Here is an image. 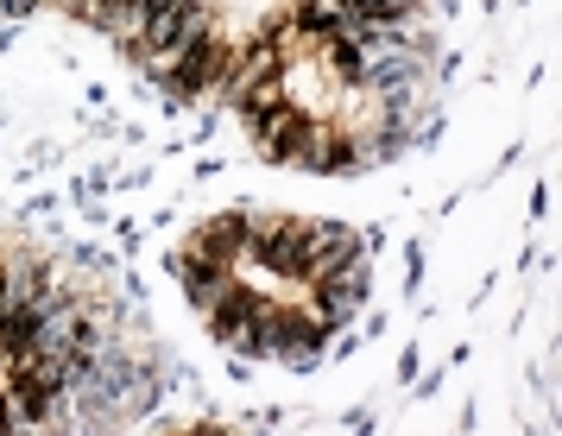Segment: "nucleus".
Returning a JSON list of instances; mask_svg holds the SVG:
<instances>
[{
	"instance_id": "nucleus-1",
	"label": "nucleus",
	"mask_w": 562,
	"mask_h": 436,
	"mask_svg": "<svg viewBox=\"0 0 562 436\" xmlns=\"http://www.w3.org/2000/svg\"><path fill=\"white\" fill-rule=\"evenodd\" d=\"M360 254V241L348 228H335V222H310V284H323L335 266H348Z\"/></svg>"
},
{
	"instance_id": "nucleus-2",
	"label": "nucleus",
	"mask_w": 562,
	"mask_h": 436,
	"mask_svg": "<svg viewBox=\"0 0 562 436\" xmlns=\"http://www.w3.org/2000/svg\"><path fill=\"white\" fill-rule=\"evenodd\" d=\"M247 127H254V139H259V153H266V158H284L291 133L304 127V114H297L291 102H279V108H259V114H247Z\"/></svg>"
},
{
	"instance_id": "nucleus-3",
	"label": "nucleus",
	"mask_w": 562,
	"mask_h": 436,
	"mask_svg": "<svg viewBox=\"0 0 562 436\" xmlns=\"http://www.w3.org/2000/svg\"><path fill=\"white\" fill-rule=\"evenodd\" d=\"M348 13H360V20H398V13H411L417 0H341Z\"/></svg>"
},
{
	"instance_id": "nucleus-4",
	"label": "nucleus",
	"mask_w": 562,
	"mask_h": 436,
	"mask_svg": "<svg viewBox=\"0 0 562 436\" xmlns=\"http://www.w3.org/2000/svg\"><path fill=\"white\" fill-rule=\"evenodd\" d=\"M0 431H7V399H0Z\"/></svg>"
}]
</instances>
